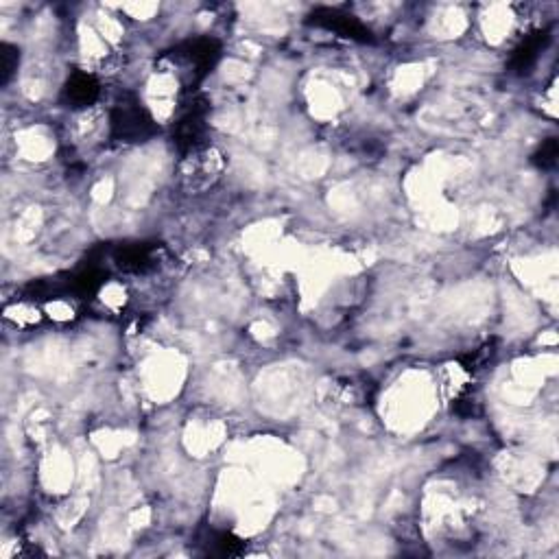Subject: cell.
<instances>
[{"label":"cell","mask_w":559,"mask_h":559,"mask_svg":"<svg viewBox=\"0 0 559 559\" xmlns=\"http://www.w3.org/2000/svg\"><path fill=\"white\" fill-rule=\"evenodd\" d=\"M20 64V51L18 46L3 42L0 44V86H7L11 77L16 75Z\"/></svg>","instance_id":"9c48e42d"},{"label":"cell","mask_w":559,"mask_h":559,"mask_svg":"<svg viewBox=\"0 0 559 559\" xmlns=\"http://www.w3.org/2000/svg\"><path fill=\"white\" fill-rule=\"evenodd\" d=\"M549 40H551V35L546 29L527 35V38L522 40L518 49L514 51V55H511V62H509L511 70L518 75L529 73V70L535 66V62L540 59V53L546 49Z\"/></svg>","instance_id":"ba28073f"},{"label":"cell","mask_w":559,"mask_h":559,"mask_svg":"<svg viewBox=\"0 0 559 559\" xmlns=\"http://www.w3.org/2000/svg\"><path fill=\"white\" fill-rule=\"evenodd\" d=\"M208 546H210V553L221 557H232L243 553V540L234 538L232 533H214Z\"/></svg>","instance_id":"30bf717a"},{"label":"cell","mask_w":559,"mask_h":559,"mask_svg":"<svg viewBox=\"0 0 559 559\" xmlns=\"http://www.w3.org/2000/svg\"><path fill=\"white\" fill-rule=\"evenodd\" d=\"M308 25L326 29L341 35V38H348L354 42H372V31L367 29L359 18H354L352 14H346L341 9H330V7H317L313 14H308Z\"/></svg>","instance_id":"5b68a950"},{"label":"cell","mask_w":559,"mask_h":559,"mask_svg":"<svg viewBox=\"0 0 559 559\" xmlns=\"http://www.w3.org/2000/svg\"><path fill=\"white\" fill-rule=\"evenodd\" d=\"M107 121H110V138L125 145H140L158 132L151 112L132 92H125L114 101Z\"/></svg>","instance_id":"7a4b0ae2"},{"label":"cell","mask_w":559,"mask_h":559,"mask_svg":"<svg viewBox=\"0 0 559 559\" xmlns=\"http://www.w3.org/2000/svg\"><path fill=\"white\" fill-rule=\"evenodd\" d=\"M101 97V83L99 79L90 73H73L64 86V101L81 110V107H90L92 103H97Z\"/></svg>","instance_id":"52a82bcc"},{"label":"cell","mask_w":559,"mask_h":559,"mask_svg":"<svg viewBox=\"0 0 559 559\" xmlns=\"http://www.w3.org/2000/svg\"><path fill=\"white\" fill-rule=\"evenodd\" d=\"M221 53V42L204 35V38L186 40L177 44L175 49L166 51L158 59V66L162 73H171L182 90L193 92L212 73V68L219 64Z\"/></svg>","instance_id":"6da1fadb"},{"label":"cell","mask_w":559,"mask_h":559,"mask_svg":"<svg viewBox=\"0 0 559 559\" xmlns=\"http://www.w3.org/2000/svg\"><path fill=\"white\" fill-rule=\"evenodd\" d=\"M208 114L210 105L206 99L193 97L182 110L180 118L173 125V145L186 158L190 153L208 147Z\"/></svg>","instance_id":"3957f363"},{"label":"cell","mask_w":559,"mask_h":559,"mask_svg":"<svg viewBox=\"0 0 559 559\" xmlns=\"http://www.w3.org/2000/svg\"><path fill=\"white\" fill-rule=\"evenodd\" d=\"M160 252L158 243H125L114 249L112 260L125 273H147L158 267Z\"/></svg>","instance_id":"8992f818"},{"label":"cell","mask_w":559,"mask_h":559,"mask_svg":"<svg viewBox=\"0 0 559 559\" xmlns=\"http://www.w3.org/2000/svg\"><path fill=\"white\" fill-rule=\"evenodd\" d=\"M223 156L210 145L182 158V184L188 193H204L223 173Z\"/></svg>","instance_id":"277c9868"},{"label":"cell","mask_w":559,"mask_h":559,"mask_svg":"<svg viewBox=\"0 0 559 559\" xmlns=\"http://www.w3.org/2000/svg\"><path fill=\"white\" fill-rule=\"evenodd\" d=\"M559 156V145H557V138H546L542 142V147L538 149V153L533 156V164L538 166V169H553L555 162Z\"/></svg>","instance_id":"8fae6325"}]
</instances>
